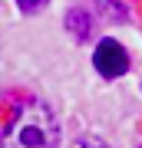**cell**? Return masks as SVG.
Masks as SVG:
<instances>
[{
    "label": "cell",
    "instance_id": "6da1fadb",
    "mask_svg": "<svg viewBox=\"0 0 142 148\" xmlns=\"http://www.w3.org/2000/svg\"><path fill=\"white\" fill-rule=\"evenodd\" d=\"M56 145H60V122L53 109L40 99L20 102L0 135V148H56Z\"/></svg>",
    "mask_w": 142,
    "mask_h": 148
},
{
    "label": "cell",
    "instance_id": "7a4b0ae2",
    "mask_svg": "<svg viewBox=\"0 0 142 148\" xmlns=\"http://www.w3.org/2000/svg\"><path fill=\"white\" fill-rule=\"evenodd\" d=\"M93 63H96V69H99L106 79H116V76H122V73L129 69V56H126V49H122V43L103 40L99 46H96Z\"/></svg>",
    "mask_w": 142,
    "mask_h": 148
},
{
    "label": "cell",
    "instance_id": "3957f363",
    "mask_svg": "<svg viewBox=\"0 0 142 148\" xmlns=\"http://www.w3.org/2000/svg\"><path fill=\"white\" fill-rule=\"evenodd\" d=\"M66 30L73 33L76 40H86L89 36V16H86L83 10H69L66 13Z\"/></svg>",
    "mask_w": 142,
    "mask_h": 148
},
{
    "label": "cell",
    "instance_id": "277c9868",
    "mask_svg": "<svg viewBox=\"0 0 142 148\" xmlns=\"http://www.w3.org/2000/svg\"><path fill=\"white\" fill-rule=\"evenodd\" d=\"M69 148H109V145L103 138H96V135H79V138L69 142Z\"/></svg>",
    "mask_w": 142,
    "mask_h": 148
},
{
    "label": "cell",
    "instance_id": "5b68a950",
    "mask_svg": "<svg viewBox=\"0 0 142 148\" xmlns=\"http://www.w3.org/2000/svg\"><path fill=\"white\" fill-rule=\"evenodd\" d=\"M17 3H20V10H26V13H33V10H40V7L46 3V0H17Z\"/></svg>",
    "mask_w": 142,
    "mask_h": 148
},
{
    "label": "cell",
    "instance_id": "8992f818",
    "mask_svg": "<svg viewBox=\"0 0 142 148\" xmlns=\"http://www.w3.org/2000/svg\"><path fill=\"white\" fill-rule=\"evenodd\" d=\"M139 148H142V145H139Z\"/></svg>",
    "mask_w": 142,
    "mask_h": 148
}]
</instances>
